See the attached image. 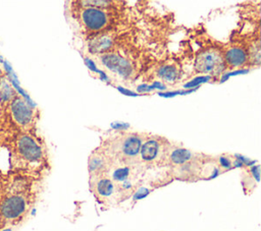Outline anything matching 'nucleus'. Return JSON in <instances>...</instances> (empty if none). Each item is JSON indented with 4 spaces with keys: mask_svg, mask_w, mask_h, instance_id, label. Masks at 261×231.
Masks as SVG:
<instances>
[{
    "mask_svg": "<svg viewBox=\"0 0 261 231\" xmlns=\"http://www.w3.org/2000/svg\"><path fill=\"white\" fill-rule=\"evenodd\" d=\"M101 62L109 71L121 78L127 79L133 75L134 70L130 63L117 54H104L101 57Z\"/></svg>",
    "mask_w": 261,
    "mask_h": 231,
    "instance_id": "nucleus-7",
    "label": "nucleus"
},
{
    "mask_svg": "<svg viewBox=\"0 0 261 231\" xmlns=\"http://www.w3.org/2000/svg\"><path fill=\"white\" fill-rule=\"evenodd\" d=\"M2 75H3V73H2V70H1V69H0V78H1V77H3V76H2Z\"/></svg>",
    "mask_w": 261,
    "mask_h": 231,
    "instance_id": "nucleus-19",
    "label": "nucleus"
},
{
    "mask_svg": "<svg viewBox=\"0 0 261 231\" xmlns=\"http://www.w3.org/2000/svg\"><path fill=\"white\" fill-rule=\"evenodd\" d=\"M80 19L85 28L90 32L101 31L108 22L106 12L94 7H83L80 12Z\"/></svg>",
    "mask_w": 261,
    "mask_h": 231,
    "instance_id": "nucleus-6",
    "label": "nucleus"
},
{
    "mask_svg": "<svg viewBox=\"0 0 261 231\" xmlns=\"http://www.w3.org/2000/svg\"><path fill=\"white\" fill-rule=\"evenodd\" d=\"M25 189L14 190L0 201V216L7 221L20 220L29 211L30 198L24 194Z\"/></svg>",
    "mask_w": 261,
    "mask_h": 231,
    "instance_id": "nucleus-3",
    "label": "nucleus"
},
{
    "mask_svg": "<svg viewBox=\"0 0 261 231\" xmlns=\"http://www.w3.org/2000/svg\"><path fill=\"white\" fill-rule=\"evenodd\" d=\"M166 160L175 166H181L194 160V154L186 149H174L167 155Z\"/></svg>",
    "mask_w": 261,
    "mask_h": 231,
    "instance_id": "nucleus-12",
    "label": "nucleus"
},
{
    "mask_svg": "<svg viewBox=\"0 0 261 231\" xmlns=\"http://www.w3.org/2000/svg\"><path fill=\"white\" fill-rule=\"evenodd\" d=\"M157 74L159 78L166 83H174L179 78V70L176 66L171 64H165L161 66L158 69Z\"/></svg>",
    "mask_w": 261,
    "mask_h": 231,
    "instance_id": "nucleus-13",
    "label": "nucleus"
},
{
    "mask_svg": "<svg viewBox=\"0 0 261 231\" xmlns=\"http://www.w3.org/2000/svg\"><path fill=\"white\" fill-rule=\"evenodd\" d=\"M130 167L127 165L116 167L112 171L110 179L113 181L114 184H122L124 182H127L130 176Z\"/></svg>",
    "mask_w": 261,
    "mask_h": 231,
    "instance_id": "nucleus-15",
    "label": "nucleus"
},
{
    "mask_svg": "<svg viewBox=\"0 0 261 231\" xmlns=\"http://www.w3.org/2000/svg\"><path fill=\"white\" fill-rule=\"evenodd\" d=\"M14 153L18 159L30 166H40L45 160V152L37 138L29 133L22 132L14 139Z\"/></svg>",
    "mask_w": 261,
    "mask_h": 231,
    "instance_id": "nucleus-2",
    "label": "nucleus"
},
{
    "mask_svg": "<svg viewBox=\"0 0 261 231\" xmlns=\"http://www.w3.org/2000/svg\"><path fill=\"white\" fill-rule=\"evenodd\" d=\"M11 121L24 132L29 131L35 122L34 110L20 97L16 96L8 103Z\"/></svg>",
    "mask_w": 261,
    "mask_h": 231,
    "instance_id": "nucleus-4",
    "label": "nucleus"
},
{
    "mask_svg": "<svg viewBox=\"0 0 261 231\" xmlns=\"http://www.w3.org/2000/svg\"><path fill=\"white\" fill-rule=\"evenodd\" d=\"M142 143L143 139L139 134H121L111 143H109L107 150H104L103 153L106 154L112 161L117 160L123 165L130 166L138 162Z\"/></svg>",
    "mask_w": 261,
    "mask_h": 231,
    "instance_id": "nucleus-1",
    "label": "nucleus"
},
{
    "mask_svg": "<svg viewBox=\"0 0 261 231\" xmlns=\"http://www.w3.org/2000/svg\"><path fill=\"white\" fill-rule=\"evenodd\" d=\"M163 151H166L163 148V143L155 137H150L143 141L140 156L141 159L146 163H152L160 158H167V156L163 155Z\"/></svg>",
    "mask_w": 261,
    "mask_h": 231,
    "instance_id": "nucleus-9",
    "label": "nucleus"
},
{
    "mask_svg": "<svg viewBox=\"0 0 261 231\" xmlns=\"http://www.w3.org/2000/svg\"><path fill=\"white\" fill-rule=\"evenodd\" d=\"M222 55L216 51H205L196 57L195 69L201 73L217 74L224 69Z\"/></svg>",
    "mask_w": 261,
    "mask_h": 231,
    "instance_id": "nucleus-5",
    "label": "nucleus"
},
{
    "mask_svg": "<svg viewBox=\"0 0 261 231\" xmlns=\"http://www.w3.org/2000/svg\"><path fill=\"white\" fill-rule=\"evenodd\" d=\"M113 161L103 152H94L89 158L90 177L107 174L112 167Z\"/></svg>",
    "mask_w": 261,
    "mask_h": 231,
    "instance_id": "nucleus-10",
    "label": "nucleus"
},
{
    "mask_svg": "<svg viewBox=\"0 0 261 231\" xmlns=\"http://www.w3.org/2000/svg\"><path fill=\"white\" fill-rule=\"evenodd\" d=\"M83 7H94L101 9L102 7H107L111 2L110 1H81Z\"/></svg>",
    "mask_w": 261,
    "mask_h": 231,
    "instance_id": "nucleus-16",
    "label": "nucleus"
},
{
    "mask_svg": "<svg viewBox=\"0 0 261 231\" xmlns=\"http://www.w3.org/2000/svg\"><path fill=\"white\" fill-rule=\"evenodd\" d=\"M219 165L225 169H228L230 167V161L227 159V158H224V157H221L219 159Z\"/></svg>",
    "mask_w": 261,
    "mask_h": 231,
    "instance_id": "nucleus-17",
    "label": "nucleus"
},
{
    "mask_svg": "<svg viewBox=\"0 0 261 231\" xmlns=\"http://www.w3.org/2000/svg\"><path fill=\"white\" fill-rule=\"evenodd\" d=\"M2 231H12V229H11V228H5V229H3Z\"/></svg>",
    "mask_w": 261,
    "mask_h": 231,
    "instance_id": "nucleus-18",
    "label": "nucleus"
},
{
    "mask_svg": "<svg viewBox=\"0 0 261 231\" xmlns=\"http://www.w3.org/2000/svg\"><path fill=\"white\" fill-rule=\"evenodd\" d=\"M90 187L95 196L102 200L111 196L115 189V184L107 174L90 177Z\"/></svg>",
    "mask_w": 261,
    "mask_h": 231,
    "instance_id": "nucleus-8",
    "label": "nucleus"
},
{
    "mask_svg": "<svg viewBox=\"0 0 261 231\" xmlns=\"http://www.w3.org/2000/svg\"><path fill=\"white\" fill-rule=\"evenodd\" d=\"M222 59L225 67L239 68L244 66L248 60V51L241 46H230L222 54Z\"/></svg>",
    "mask_w": 261,
    "mask_h": 231,
    "instance_id": "nucleus-11",
    "label": "nucleus"
},
{
    "mask_svg": "<svg viewBox=\"0 0 261 231\" xmlns=\"http://www.w3.org/2000/svg\"><path fill=\"white\" fill-rule=\"evenodd\" d=\"M112 44H113V41L111 37L101 36L98 39H95L94 41H92L90 45V49L93 53L104 54L112 47Z\"/></svg>",
    "mask_w": 261,
    "mask_h": 231,
    "instance_id": "nucleus-14",
    "label": "nucleus"
}]
</instances>
